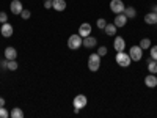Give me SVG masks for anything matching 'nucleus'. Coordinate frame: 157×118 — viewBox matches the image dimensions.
<instances>
[{"instance_id":"26","label":"nucleus","mask_w":157,"mask_h":118,"mask_svg":"<svg viewBox=\"0 0 157 118\" xmlns=\"http://www.w3.org/2000/svg\"><path fill=\"white\" fill-rule=\"evenodd\" d=\"M98 54H99L101 57H104V55H107V47H105V46H101V47L98 49Z\"/></svg>"},{"instance_id":"12","label":"nucleus","mask_w":157,"mask_h":118,"mask_svg":"<svg viewBox=\"0 0 157 118\" xmlns=\"http://www.w3.org/2000/svg\"><path fill=\"white\" fill-rule=\"evenodd\" d=\"M113 47H115V50H116V52L124 50V49H126V41H124V38L116 36V38H115V41H113Z\"/></svg>"},{"instance_id":"11","label":"nucleus","mask_w":157,"mask_h":118,"mask_svg":"<svg viewBox=\"0 0 157 118\" xmlns=\"http://www.w3.org/2000/svg\"><path fill=\"white\" fill-rule=\"evenodd\" d=\"M96 44H98V39L94 38V36H85L83 38V43H82V46L83 47H86V49H91V47H96Z\"/></svg>"},{"instance_id":"14","label":"nucleus","mask_w":157,"mask_h":118,"mask_svg":"<svg viewBox=\"0 0 157 118\" xmlns=\"http://www.w3.org/2000/svg\"><path fill=\"white\" fill-rule=\"evenodd\" d=\"M145 85L149 87V88L157 87V77H155V74H151V73H149V74L145 77Z\"/></svg>"},{"instance_id":"8","label":"nucleus","mask_w":157,"mask_h":118,"mask_svg":"<svg viewBox=\"0 0 157 118\" xmlns=\"http://www.w3.org/2000/svg\"><path fill=\"white\" fill-rule=\"evenodd\" d=\"M126 22H127V18H126L124 13H118V14H115V21H113V24L116 25V29L124 27Z\"/></svg>"},{"instance_id":"18","label":"nucleus","mask_w":157,"mask_h":118,"mask_svg":"<svg viewBox=\"0 0 157 118\" xmlns=\"http://www.w3.org/2000/svg\"><path fill=\"white\" fill-rule=\"evenodd\" d=\"M146 61H148V71H149L151 74H157V61L152 60L151 57H149Z\"/></svg>"},{"instance_id":"32","label":"nucleus","mask_w":157,"mask_h":118,"mask_svg":"<svg viewBox=\"0 0 157 118\" xmlns=\"http://www.w3.org/2000/svg\"><path fill=\"white\" fill-rule=\"evenodd\" d=\"M152 13H155V14H157V5H152Z\"/></svg>"},{"instance_id":"28","label":"nucleus","mask_w":157,"mask_h":118,"mask_svg":"<svg viewBox=\"0 0 157 118\" xmlns=\"http://www.w3.org/2000/svg\"><path fill=\"white\" fill-rule=\"evenodd\" d=\"M0 22L2 24H5V22H8V16H6V13H0Z\"/></svg>"},{"instance_id":"5","label":"nucleus","mask_w":157,"mask_h":118,"mask_svg":"<svg viewBox=\"0 0 157 118\" xmlns=\"http://www.w3.org/2000/svg\"><path fill=\"white\" fill-rule=\"evenodd\" d=\"M86 102H88V99H86V96L85 95H77L75 98H74V101H72V106L75 107V109H83L85 106H86Z\"/></svg>"},{"instance_id":"10","label":"nucleus","mask_w":157,"mask_h":118,"mask_svg":"<svg viewBox=\"0 0 157 118\" xmlns=\"http://www.w3.org/2000/svg\"><path fill=\"white\" fill-rule=\"evenodd\" d=\"M78 35H80L82 38H85V36H90L91 35V24H88V22H83L80 27H78Z\"/></svg>"},{"instance_id":"30","label":"nucleus","mask_w":157,"mask_h":118,"mask_svg":"<svg viewBox=\"0 0 157 118\" xmlns=\"http://www.w3.org/2000/svg\"><path fill=\"white\" fill-rule=\"evenodd\" d=\"M0 66H2L3 69H8V60H6V58L2 60V61H0Z\"/></svg>"},{"instance_id":"23","label":"nucleus","mask_w":157,"mask_h":118,"mask_svg":"<svg viewBox=\"0 0 157 118\" xmlns=\"http://www.w3.org/2000/svg\"><path fill=\"white\" fill-rule=\"evenodd\" d=\"M19 66H17V61L16 60H8V69L10 71H16Z\"/></svg>"},{"instance_id":"4","label":"nucleus","mask_w":157,"mask_h":118,"mask_svg":"<svg viewBox=\"0 0 157 118\" xmlns=\"http://www.w3.org/2000/svg\"><path fill=\"white\" fill-rule=\"evenodd\" d=\"M129 55L132 58V61H140L143 58V49L140 46H132L129 50Z\"/></svg>"},{"instance_id":"31","label":"nucleus","mask_w":157,"mask_h":118,"mask_svg":"<svg viewBox=\"0 0 157 118\" xmlns=\"http://www.w3.org/2000/svg\"><path fill=\"white\" fill-rule=\"evenodd\" d=\"M0 107H5V99L0 98Z\"/></svg>"},{"instance_id":"3","label":"nucleus","mask_w":157,"mask_h":118,"mask_svg":"<svg viewBox=\"0 0 157 118\" xmlns=\"http://www.w3.org/2000/svg\"><path fill=\"white\" fill-rule=\"evenodd\" d=\"M82 43H83V38L80 36V35H71L69 36V39H68V47L69 49H72V50H75V49H78L82 46Z\"/></svg>"},{"instance_id":"15","label":"nucleus","mask_w":157,"mask_h":118,"mask_svg":"<svg viewBox=\"0 0 157 118\" xmlns=\"http://www.w3.org/2000/svg\"><path fill=\"white\" fill-rule=\"evenodd\" d=\"M52 8H54L55 11H64L66 10V0H54Z\"/></svg>"},{"instance_id":"24","label":"nucleus","mask_w":157,"mask_h":118,"mask_svg":"<svg viewBox=\"0 0 157 118\" xmlns=\"http://www.w3.org/2000/svg\"><path fill=\"white\" fill-rule=\"evenodd\" d=\"M149 54H151V58L157 61V46H151L149 47Z\"/></svg>"},{"instance_id":"6","label":"nucleus","mask_w":157,"mask_h":118,"mask_svg":"<svg viewBox=\"0 0 157 118\" xmlns=\"http://www.w3.org/2000/svg\"><path fill=\"white\" fill-rule=\"evenodd\" d=\"M124 8H126V5L123 3V0H112L110 2V10H112V13H115V14L123 13Z\"/></svg>"},{"instance_id":"27","label":"nucleus","mask_w":157,"mask_h":118,"mask_svg":"<svg viewBox=\"0 0 157 118\" xmlns=\"http://www.w3.org/2000/svg\"><path fill=\"white\" fill-rule=\"evenodd\" d=\"M8 110L5 109V107H0V118H8Z\"/></svg>"},{"instance_id":"29","label":"nucleus","mask_w":157,"mask_h":118,"mask_svg":"<svg viewBox=\"0 0 157 118\" xmlns=\"http://www.w3.org/2000/svg\"><path fill=\"white\" fill-rule=\"evenodd\" d=\"M52 3H54V0H44V8L46 10H50L52 8Z\"/></svg>"},{"instance_id":"21","label":"nucleus","mask_w":157,"mask_h":118,"mask_svg":"<svg viewBox=\"0 0 157 118\" xmlns=\"http://www.w3.org/2000/svg\"><path fill=\"white\" fill-rule=\"evenodd\" d=\"M138 46H140L143 50H145V49H149V47H151V39H149V38H143Z\"/></svg>"},{"instance_id":"7","label":"nucleus","mask_w":157,"mask_h":118,"mask_svg":"<svg viewBox=\"0 0 157 118\" xmlns=\"http://www.w3.org/2000/svg\"><path fill=\"white\" fill-rule=\"evenodd\" d=\"M10 10H11V13H13L14 16H21V13H22V10H24L22 2H21V0H13L11 5H10Z\"/></svg>"},{"instance_id":"2","label":"nucleus","mask_w":157,"mask_h":118,"mask_svg":"<svg viewBox=\"0 0 157 118\" xmlns=\"http://www.w3.org/2000/svg\"><path fill=\"white\" fill-rule=\"evenodd\" d=\"M116 63L120 65L121 68H129L130 63H132V58H130V55L126 54L124 50H121V52H118V54H116Z\"/></svg>"},{"instance_id":"13","label":"nucleus","mask_w":157,"mask_h":118,"mask_svg":"<svg viewBox=\"0 0 157 118\" xmlns=\"http://www.w3.org/2000/svg\"><path fill=\"white\" fill-rule=\"evenodd\" d=\"M5 58H6V60H16V58H17V50H16V47L8 46V47L5 49Z\"/></svg>"},{"instance_id":"22","label":"nucleus","mask_w":157,"mask_h":118,"mask_svg":"<svg viewBox=\"0 0 157 118\" xmlns=\"http://www.w3.org/2000/svg\"><path fill=\"white\" fill-rule=\"evenodd\" d=\"M96 25H98V29L104 30V29H105V25H107V21H105V18H99V19L96 21Z\"/></svg>"},{"instance_id":"1","label":"nucleus","mask_w":157,"mask_h":118,"mask_svg":"<svg viewBox=\"0 0 157 118\" xmlns=\"http://www.w3.org/2000/svg\"><path fill=\"white\" fill-rule=\"evenodd\" d=\"M99 68H101V55L96 52V54H91L88 57V69L91 73H96Z\"/></svg>"},{"instance_id":"9","label":"nucleus","mask_w":157,"mask_h":118,"mask_svg":"<svg viewBox=\"0 0 157 118\" xmlns=\"http://www.w3.org/2000/svg\"><path fill=\"white\" fill-rule=\"evenodd\" d=\"M0 32H2V36H3V38H10V36H13V32H14V29H13L11 24L5 22V24H2V29H0Z\"/></svg>"},{"instance_id":"17","label":"nucleus","mask_w":157,"mask_h":118,"mask_svg":"<svg viewBox=\"0 0 157 118\" xmlns=\"http://www.w3.org/2000/svg\"><path fill=\"white\" fill-rule=\"evenodd\" d=\"M123 13L126 14V18H127V19H134V18L137 16V10H135L134 6H126Z\"/></svg>"},{"instance_id":"25","label":"nucleus","mask_w":157,"mask_h":118,"mask_svg":"<svg viewBox=\"0 0 157 118\" xmlns=\"http://www.w3.org/2000/svg\"><path fill=\"white\" fill-rule=\"evenodd\" d=\"M30 16H32V13H30L29 10H22V13H21V18H22V19L27 21V19H30Z\"/></svg>"},{"instance_id":"16","label":"nucleus","mask_w":157,"mask_h":118,"mask_svg":"<svg viewBox=\"0 0 157 118\" xmlns=\"http://www.w3.org/2000/svg\"><path fill=\"white\" fill-rule=\"evenodd\" d=\"M145 22L149 24V25H157V14L155 13H148V14L145 16Z\"/></svg>"},{"instance_id":"20","label":"nucleus","mask_w":157,"mask_h":118,"mask_svg":"<svg viewBox=\"0 0 157 118\" xmlns=\"http://www.w3.org/2000/svg\"><path fill=\"white\" fill-rule=\"evenodd\" d=\"M10 115H11V118H24V112L19 107H14V109L10 112Z\"/></svg>"},{"instance_id":"19","label":"nucleus","mask_w":157,"mask_h":118,"mask_svg":"<svg viewBox=\"0 0 157 118\" xmlns=\"http://www.w3.org/2000/svg\"><path fill=\"white\" fill-rule=\"evenodd\" d=\"M104 32H105V35H109V36H115L116 35V25L115 24H107Z\"/></svg>"}]
</instances>
